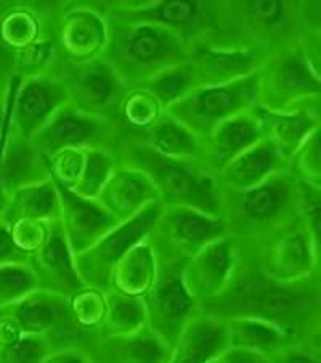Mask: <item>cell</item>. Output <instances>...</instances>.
I'll return each instance as SVG.
<instances>
[{"label": "cell", "instance_id": "13", "mask_svg": "<svg viewBox=\"0 0 321 363\" xmlns=\"http://www.w3.org/2000/svg\"><path fill=\"white\" fill-rule=\"evenodd\" d=\"M228 237L225 222L190 208L162 206L148 241L157 257L186 261L214 241Z\"/></svg>", "mask_w": 321, "mask_h": 363}, {"label": "cell", "instance_id": "27", "mask_svg": "<svg viewBox=\"0 0 321 363\" xmlns=\"http://www.w3.org/2000/svg\"><path fill=\"white\" fill-rule=\"evenodd\" d=\"M50 180L47 160L29 140L7 135V140L0 153V184L4 191L11 193L23 186L38 185Z\"/></svg>", "mask_w": 321, "mask_h": 363}, {"label": "cell", "instance_id": "18", "mask_svg": "<svg viewBox=\"0 0 321 363\" xmlns=\"http://www.w3.org/2000/svg\"><path fill=\"white\" fill-rule=\"evenodd\" d=\"M28 265L33 270L39 289L71 298L86 288L77 274L74 254L66 241L60 220L52 222L45 243L29 256Z\"/></svg>", "mask_w": 321, "mask_h": 363}, {"label": "cell", "instance_id": "31", "mask_svg": "<svg viewBox=\"0 0 321 363\" xmlns=\"http://www.w3.org/2000/svg\"><path fill=\"white\" fill-rule=\"evenodd\" d=\"M228 349L247 350V352L274 355L295 340L276 326L254 318L227 320Z\"/></svg>", "mask_w": 321, "mask_h": 363}, {"label": "cell", "instance_id": "4", "mask_svg": "<svg viewBox=\"0 0 321 363\" xmlns=\"http://www.w3.org/2000/svg\"><path fill=\"white\" fill-rule=\"evenodd\" d=\"M118 156L119 162L138 169L153 182L162 206L190 208L220 217L219 186L214 174L198 162L164 158L132 138H124Z\"/></svg>", "mask_w": 321, "mask_h": 363}, {"label": "cell", "instance_id": "6", "mask_svg": "<svg viewBox=\"0 0 321 363\" xmlns=\"http://www.w3.org/2000/svg\"><path fill=\"white\" fill-rule=\"evenodd\" d=\"M106 18L125 23H150L180 35L191 48L222 45L220 2L159 0V2H116L103 7Z\"/></svg>", "mask_w": 321, "mask_h": 363}, {"label": "cell", "instance_id": "19", "mask_svg": "<svg viewBox=\"0 0 321 363\" xmlns=\"http://www.w3.org/2000/svg\"><path fill=\"white\" fill-rule=\"evenodd\" d=\"M264 140L262 125L256 113V108L243 114H238L215 127L204 142L203 166L210 174H217L230 161L238 158L241 153Z\"/></svg>", "mask_w": 321, "mask_h": 363}, {"label": "cell", "instance_id": "45", "mask_svg": "<svg viewBox=\"0 0 321 363\" xmlns=\"http://www.w3.org/2000/svg\"><path fill=\"white\" fill-rule=\"evenodd\" d=\"M44 363H95V362L92 359V355H90L86 349L69 347V349L53 350V352L44 360Z\"/></svg>", "mask_w": 321, "mask_h": 363}, {"label": "cell", "instance_id": "1", "mask_svg": "<svg viewBox=\"0 0 321 363\" xmlns=\"http://www.w3.org/2000/svg\"><path fill=\"white\" fill-rule=\"evenodd\" d=\"M241 252V251H240ZM196 312L222 322L254 318L276 326L295 341L320 337L321 289L313 274L295 281L266 277L256 261L241 252L235 275L220 294L196 304Z\"/></svg>", "mask_w": 321, "mask_h": 363}, {"label": "cell", "instance_id": "42", "mask_svg": "<svg viewBox=\"0 0 321 363\" xmlns=\"http://www.w3.org/2000/svg\"><path fill=\"white\" fill-rule=\"evenodd\" d=\"M11 228V235H13L15 243L21 247L24 252L31 256L39 247L45 243L50 232L52 222H42V220H18L13 223H9Z\"/></svg>", "mask_w": 321, "mask_h": 363}, {"label": "cell", "instance_id": "30", "mask_svg": "<svg viewBox=\"0 0 321 363\" xmlns=\"http://www.w3.org/2000/svg\"><path fill=\"white\" fill-rule=\"evenodd\" d=\"M2 217L9 223L18 220H58L60 196L55 184L50 179L13 191L9 196L7 209Z\"/></svg>", "mask_w": 321, "mask_h": 363}, {"label": "cell", "instance_id": "12", "mask_svg": "<svg viewBox=\"0 0 321 363\" xmlns=\"http://www.w3.org/2000/svg\"><path fill=\"white\" fill-rule=\"evenodd\" d=\"M162 211L161 201L145 208L130 220L119 223L86 252L74 257L77 274L89 288L108 291L113 270L132 247L148 240Z\"/></svg>", "mask_w": 321, "mask_h": 363}, {"label": "cell", "instance_id": "37", "mask_svg": "<svg viewBox=\"0 0 321 363\" xmlns=\"http://www.w3.org/2000/svg\"><path fill=\"white\" fill-rule=\"evenodd\" d=\"M39 286L29 265L0 267V308L15 304Z\"/></svg>", "mask_w": 321, "mask_h": 363}, {"label": "cell", "instance_id": "51", "mask_svg": "<svg viewBox=\"0 0 321 363\" xmlns=\"http://www.w3.org/2000/svg\"><path fill=\"white\" fill-rule=\"evenodd\" d=\"M208 363H225L223 362V359H222V355L219 357V359H214V360H210V362H208Z\"/></svg>", "mask_w": 321, "mask_h": 363}, {"label": "cell", "instance_id": "34", "mask_svg": "<svg viewBox=\"0 0 321 363\" xmlns=\"http://www.w3.org/2000/svg\"><path fill=\"white\" fill-rule=\"evenodd\" d=\"M164 113L159 103L147 90L133 87L124 96L119 110L118 125L123 135H137L154 123Z\"/></svg>", "mask_w": 321, "mask_h": 363}, {"label": "cell", "instance_id": "47", "mask_svg": "<svg viewBox=\"0 0 321 363\" xmlns=\"http://www.w3.org/2000/svg\"><path fill=\"white\" fill-rule=\"evenodd\" d=\"M9 90H10V77H0V129H2L5 114H7Z\"/></svg>", "mask_w": 321, "mask_h": 363}, {"label": "cell", "instance_id": "28", "mask_svg": "<svg viewBox=\"0 0 321 363\" xmlns=\"http://www.w3.org/2000/svg\"><path fill=\"white\" fill-rule=\"evenodd\" d=\"M57 15L45 16L29 4H0V45L15 53L52 38Z\"/></svg>", "mask_w": 321, "mask_h": 363}, {"label": "cell", "instance_id": "16", "mask_svg": "<svg viewBox=\"0 0 321 363\" xmlns=\"http://www.w3.org/2000/svg\"><path fill=\"white\" fill-rule=\"evenodd\" d=\"M240 259V245L232 237L217 240L186 259L181 280L193 301L199 304L220 294L235 275Z\"/></svg>", "mask_w": 321, "mask_h": 363}, {"label": "cell", "instance_id": "41", "mask_svg": "<svg viewBox=\"0 0 321 363\" xmlns=\"http://www.w3.org/2000/svg\"><path fill=\"white\" fill-rule=\"evenodd\" d=\"M298 216L304 222L313 240L320 245V214H321V186L299 180Z\"/></svg>", "mask_w": 321, "mask_h": 363}, {"label": "cell", "instance_id": "25", "mask_svg": "<svg viewBox=\"0 0 321 363\" xmlns=\"http://www.w3.org/2000/svg\"><path fill=\"white\" fill-rule=\"evenodd\" d=\"M227 349L225 322L196 313L174 344L167 363H208Z\"/></svg>", "mask_w": 321, "mask_h": 363}, {"label": "cell", "instance_id": "43", "mask_svg": "<svg viewBox=\"0 0 321 363\" xmlns=\"http://www.w3.org/2000/svg\"><path fill=\"white\" fill-rule=\"evenodd\" d=\"M320 337L295 341L276 354L270 355L271 363H321L320 362Z\"/></svg>", "mask_w": 321, "mask_h": 363}, {"label": "cell", "instance_id": "38", "mask_svg": "<svg viewBox=\"0 0 321 363\" xmlns=\"http://www.w3.org/2000/svg\"><path fill=\"white\" fill-rule=\"evenodd\" d=\"M52 352V344L45 336L21 335L0 346V363H44Z\"/></svg>", "mask_w": 321, "mask_h": 363}, {"label": "cell", "instance_id": "8", "mask_svg": "<svg viewBox=\"0 0 321 363\" xmlns=\"http://www.w3.org/2000/svg\"><path fill=\"white\" fill-rule=\"evenodd\" d=\"M257 106V72L243 79L193 90L164 113L188 127L198 137H208L217 125Z\"/></svg>", "mask_w": 321, "mask_h": 363}, {"label": "cell", "instance_id": "10", "mask_svg": "<svg viewBox=\"0 0 321 363\" xmlns=\"http://www.w3.org/2000/svg\"><path fill=\"white\" fill-rule=\"evenodd\" d=\"M185 261L157 257L154 281L143 296L147 326L167 344L174 347L181 331L196 315V302L186 291L181 280V269Z\"/></svg>", "mask_w": 321, "mask_h": 363}, {"label": "cell", "instance_id": "2", "mask_svg": "<svg viewBox=\"0 0 321 363\" xmlns=\"http://www.w3.org/2000/svg\"><path fill=\"white\" fill-rule=\"evenodd\" d=\"M108 40L101 58L127 89L140 86L172 66L188 62L191 47L171 29L150 23L106 18Z\"/></svg>", "mask_w": 321, "mask_h": 363}, {"label": "cell", "instance_id": "32", "mask_svg": "<svg viewBox=\"0 0 321 363\" xmlns=\"http://www.w3.org/2000/svg\"><path fill=\"white\" fill-rule=\"evenodd\" d=\"M137 87L150 92L159 103L162 110H166L174 103L185 99L193 90L204 87V84L196 66L188 60V62L159 72V74L153 76Z\"/></svg>", "mask_w": 321, "mask_h": 363}, {"label": "cell", "instance_id": "23", "mask_svg": "<svg viewBox=\"0 0 321 363\" xmlns=\"http://www.w3.org/2000/svg\"><path fill=\"white\" fill-rule=\"evenodd\" d=\"M171 350L145 326L130 335L98 336L89 354L95 363H167Z\"/></svg>", "mask_w": 321, "mask_h": 363}, {"label": "cell", "instance_id": "40", "mask_svg": "<svg viewBox=\"0 0 321 363\" xmlns=\"http://www.w3.org/2000/svg\"><path fill=\"white\" fill-rule=\"evenodd\" d=\"M47 160L50 179L71 190L77 184L84 167V150H63Z\"/></svg>", "mask_w": 321, "mask_h": 363}, {"label": "cell", "instance_id": "36", "mask_svg": "<svg viewBox=\"0 0 321 363\" xmlns=\"http://www.w3.org/2000/svg\"><path fill=\"white\" fill-rule=\"evenodd\" d=\"M71 315L74 322L92 335L98 336L106 313L105 291L95 288H82L69 298Z\"/></svg>", "mask_w": 321, "mask_h": 363}, {"label": "cell", "instance_id": "49", "mask_svg": "<svg viewBox=\"0 0 321 363\" xmlns=\"http://www.w3.org/2000/svg\"><path fill=\"white\" fill-rule=\"evenodd\" d=\"M11 58H13V53L7 52L0 45V77H11Z\"/></svg>", "mask_w": 321, "mask_h": 363}, {"label": "cell", "instance_id": "9", "mask_svg": "<svg viewBox=\"0 0 321 363\" xmlns=\"http://www.w3.org/2000/svg\"><path fill=\"white\" fill-rule=\"evenodd\" d=\"M257 267L278 281H295L318 274L320 245L313 240L299 216L278 227L257 245L241 247Z\"/></svg>", "mask_w": 321, "mask_h": 363}, {"label": "cell", "instance_id": "20", "mask_svg": "<svg viewBox=\"0 0 321 363\" xmlns=\"http://www.w3.org/2000/svg\"><path fill=\"white\" fill-rule=\"evenodd\" d=\"M96 201L123 223L142 213L147 206L159 201V195L153 182L142 171L119 162Z\"/></svg>", "mask_w": 321, "mask_h": 363}, {"label": "cell", "instance_id": "35", "mask_svg": "<svg viewBox=\"0 0 321 363\" xmlns=\"http://www.w3.org/2000/svg\"><path fill=\"white\" fill-rule=\"evenodd\" d=\"M118 164V153L108 150H84L82 174L71 191L81 198L96 199Z\"/></svg>", "mask_w": 321, "mask_h": 363}, {"label": "cell", "instance_id": "17", "mask_svg": "<svg viewBox=\"0 0 321 363\" xmlns=\"http://www.w3.org/2000/svg\"><path fill=\"white\" fill-rule=\"evenodd\" d=\"M55 186L60 196L58 220L74 257L90 250L119 225V222L96 199L77 196L76 193L58 184Z\"/></svg>", "mask_w": 321, "mask_h": 363}, {"label": "cell", "instance_id": "5", "mask_svg": "<svg viewBox=\"0 0 321 363\" xmlns=\"http://www.w3.org/2000/svg\"><path fill=\"white\" fill-rule=\"evenodd\" d=\"M257 106L266 111L321 106L320 68L299 40L265 55L257 71Z\"/></svg>", "mask_w": 321, "mask_h": 363}, {"label": "cell", "instance_id": "48", "mask_svg": "<svg viewBox=\"0 0 321 363\" xmlns=\"http://www.w3.org/2000/svg\"><path fill=\"white\" fill-rule=\"evenodd\" d=\"M18 79H20V76H11L10 77V90H9V105H7V114H5V121H4V125L2 129H0V147H2V142L5 135H7L9 132V127H10V110H11V99H13V90Z\"/></svg>", "mask_w": 321, "mask_h": 363}, {"label": "cell", "instance_id": "39", "mask_svg": "<svg viewBox=\"0 0 321 363\" xmlns=\"http://www.w3.org/2000/svg\"><path fill=\"white\" fill-rule=\"evenodd\" d=\"M320 130L307 138L304 145L295 151L289 160L288 171L298 180L321 186V150H320Z\"/></svg>", "mask_w": 321, "mask_h": 363}, {"label": "cell", "instance_id": "46", "mask_svg": "<svg viewBox=\"0 0 321 363\" xmlns=\"http://www.w3.org/2000/svg\"><path fill=\"white\" fill-rule=\"evenodd\" d=\"M222 359L225 363H271L266 355L236 349H227L225 352L222 354Z\"/></svg>", "mask_w": 321, "mask_h": 363}, {"label": "cell", "instance_id": "44", "mask_svg": "<svg viewBox=\"0 0 321 363\" xmlns=\"http://www.w3.org/2000/svg\"><path fill=\"white\" fill-rule=\"evenodd\" d=\"M29 254L15 243L9 222L0 217V267L4 265H28Z\"/></svg>", "mask_w": 321, "mask_h": 363}, {"label": "cell", "instance_id": "3", "mask_svg": "<svg viewBox=\"0 0 321 363\" xmlns=\"http://www.w3.org/2000/svg\"><path fill=\"white\" fill-rule=\"evenodd\" d=\"M298 179L289 171L271 175L243 191L219 190L220 219L228 237L241 247H251L298 216Z\"/></svg>", "mask_w": 321, "mask_h": 363}, {"label": "cell", "instance_id": "33", "mask_svg": "<svg viewBox=\"0 0 321 363\" xmlns=\"http://www.w3.org/2000/svg\"><path fill=\"white\" fill-rule=\"evenodd\" d=\"M106 313L98 336H120L130 335L147 326V312L142 298L127 296L108 289Z\"/></svg>", "mask_w": 321, "mask_h": 363}, {"label": "cell", "instance_id": "22", "mask_svg": "<svg viewBox=\"0 0 321 363\" xmlns=\"http://www.w3.org/2000/svg\"><path fill=\"white\" fill-rule=\"evenodd\" d=\"M320 110L321 106L299 108L293 111H266L256 106L264 138L274 143L288 164L307 138L321 129Z\"/></svg>", "mask_w": 321, "mask_h": 363}, {"label": "cell", "instance_id": "21", "mask_svg": "<svg viewBox=\"0 0 321 363\" xmlns=\"http://www.w3.org/2000/svg\"><path fill=\"white\" fill-rule=\"evenodd\" d=\"M283 171H288V161L274 147V143L264 138L241 153L238 158L230 161L214 177L219 190L243 191Z\"/></svg>", "mask_w": 321, "mask_h": 363}, {"label": "cell", "instance_id": "29", "mask_svg": "<svg viewBox=\"0 0 321 363\" xmlns=\"http://www.w3.org/2000/svg\"><path fill=\"white\" fill-rule=\"evenodd\" d=\"M157 270V256L148 240L125 254L113 270L110 288L127 296L143 298L154 281Z\"/></svg>", "mask_w": 321, "mask_h": 363}, {"label": "cell", "instance_id": "11", "mask_svg": "<svg viewBox=\"0 0 321 363\" xmlns=\"http://www.w3.org/2000/svg\"><path fill=\"white\" fill-rule=\"evenodd\" d=\"M31 143L44 158L63 150H108L119 153L124 135L113 121L89 116L68 103L33 137Z\"/></svg>", "mask_w": 321, "mask_h": 363}, {"label": "cell", "instance_id": "7", "mask_svg": "<svg viewBox=\"0 0 321 363\" xmlns=\"http://www.w3.org/2000/svg\"><path fill=\"white\" fill-rule=\"evenodd\" d=\"M47 74L63 84L68 103L74 110L118 124L120 105L129 89L101 57L86 63H71L57 55Z\"/></svg>", "mask_w": 321, "mask_h": 363}, {"label": "cell", "instance_id": "26", "mask_svg": "<svg viewBox=\"0 0 321 363\" xmlns=\"http://www.w3.org/2000/svg\"><path fill=\"white\" fill-rule=\"evenodd\" d=\"M125 138L138 140L154 150L157 155L175 161H190L203 166L204 142L188 127L162 113L148 129ZM204 167V166H203Z\"/></svg>", "mask_w": 321, "mask_h": 363}, {"label": "cell", "instance_id": "14", "mask_svg": "<svg viewBox=\"0 0 321 363\" xmlns=\"http://www.w3.org/2000/svg\"><path fill=\"white\" fill-rule=\"evenodd\" d=\"M64 105H68V94L53 76L20 77L11 99L9 134L31 142Z\"/></svg>", "mask_w": 321, "mask_h": 363}, {"label": "cell", "instance_id": "15", "mask_svg": "<svg viewBox=\"0 0 321 363\" xmlns=\"http://www.w3.org/2000/svg\"><path fill=\"white\" fill-rule=\"evenodd\" d=\"M52 38L60 58L71 63H86L100 58L108 40L105 11L94 5L63 7L53 21Z\"/></svg>", "mask_w": 321, "mask_h": 363}, {"label": "cell", "instance_id": "24", "mask_svg": "<svg viewBox=\"0 0 321 363\" xmlns=\"http://www.w3.org/2000/svg\"><path fill=\"white\" fill-rule=\"evenodd\" d=\"M265 55L240 48H191L190 62L196 66L204 87L220 86L257 72Z\"/></svg>", "mask_w": 321, "mask_h": 363}, {"label": "cell", "instance_id": "50", "mask_svg": "<svg viewBox=\"0 0 321 363\" xmlns=\"http://www.w3.org/2000/svg\"><path fill=\"white\" fill-rule=\"evenodd\" d=\"M9 129H10V127H9ZM7 135H9V132H7ZM7 135H5L4 142H2V147H0V153H2V148L5 145V140H7ZM7 203H9V195L4 191V186H2V184H0V217L4 216L5 209H7Z\"/></svg>", "mask_w": 321, "mask_h": 363}]
</instances>
